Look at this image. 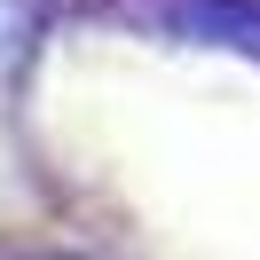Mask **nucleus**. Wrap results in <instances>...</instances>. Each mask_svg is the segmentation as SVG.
Here are the masks:
<instances>
[{"label": "nucleus", "mask_w": 260, "mask_h": 260, "mask_svg": "<svg viewBox=\"0 0 260 260\" xmlns=\"http://www.w3.org/2000/svg\"><path fill=\"white\" fill-rule=\"evenodd\" d=\"M134 24H158L166 40L260 55V0H126Z\"/></svg>", "instance_id": "nucleus-1"}]
</instances>
